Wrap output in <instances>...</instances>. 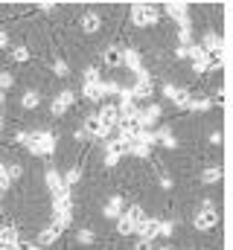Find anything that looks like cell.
Segmentation results:
<instances>
[{"instance_id":"obj_1","label":"cell","mask_w":233,"mask_h":250,"mask_svg":"<svg viewBox=\"0 0 233 250\" xmlns=\"http://www.w3.org/2000/svg\"><path fill=\"white\" fill-rule=\"evenodd\" d=\"M15 143H21V146H26L29 148V154H35V157H50V154H56V134H50V131H32V134H15Z\"/></svg>"},{"instance_id":"obj_2","label":"cell","mask_w":233,"mask_h":250,"mask_svg":"<svg viewBox=\"0 0 233 250\" xmlns=\"http://www.w3.org/2000/svg\"><path fill=\"white\" fill-rule=\"evenodd\" d=\"M131 21L137 26H155L161 21V9L155 3H134L131 6Z\"/></svg>"},{"instance_id":"obj_3","label":"cell","mask_w":233,"mask_h":250,"mask_svg":"<svg viewBox=\"0 0 233 250\" xmlns=\"http://www.w3.org/2000/svg\"><path fill=\"white\" fill-rule=\"evenodd\" d=\"M143 218H146L143 207H140V204H137V207H131V209H128L125 215H119V221H116V230H119V236H131Z\"/></svg>"},{"instance_id":"obj_4","label":"cell","mask_w":233,"mask_h":250,"mask_svg":"<svg viewBox=\"0 0 233 250\" xmlns=\"http://www.w3.org/2000/svg\"><path fill=\"white\" fill-rule=\"evenodd\" d=\"M73 102H76V93H73V90H61L56 99L50 102V114H56V117L67 114V111L73 108Z\"/></svg>"},{"instance_id":"obj_5","label":"cell","mask_w":233,"mask_h":250,"mask_svg":"<svg viewBox=\"0 0 233 250\" xmlns=\"http://www.w3.org/2000/svg\"><path fill=\"white\" fill-rule=\"evenodd\" d=\"M192 224H195V230H201V233H210V230L219 224V212H216V209H201V212L192 218Z\"/></svg>"},{"instance_id":"obj_6","label":"cell","mask_w":233,"mask_h":250,"mask_svg":"<svg viewBox=\"0 0 233 250\" xmlns=\"http://www.w3.org/2000/svg\"><path fill=\"white\" fill-rule=\"evenodd\" d=\"M158 224H161L158 218H143V221L137 224V230H134V233H137L143 242H152V239L158 236Z\"/></svg>"},{"instance_id":"obj_7","label":"cell","mask_w":233,"mask_h":250,"mask_svg":"<svg viewBox=\"0 0 233 250\" xmlns=\"http://www.w3.org/2000/svg\"><path fill=\"white\" fill-rule=\"evenodd\" d=\"M158 120H161V108H158V105H149L146 111H140V114H137V123H140V128H149V131L158 125Z\"/></svg>"},{"instance_id":"obj_8","label":"cell","mask_w":233,"mask_h":250,"mask_svg":"<svg viewBox=\"0 0 233 250\" xmlns=\"http://www.w3.org/2000/svg\"><path fill=\"white\" fill-rule=\"evenodd\" d=\"M207 56L210 53H219V50H225V44H222V35L219 32H204V38H201V44H198Z\"/></svg>"},{"instance_id":"obj_9","label":"cell","mask_w":233,"mask_h":250,"mask_svg":"<svg viewBox=\"0 0 233 250\" xmlns=\"http://www.w3.org/2000/svg\"><path fill=\"white\" fill-rule=\"evenodd\" d=\"M119 64L125 67V70H131V73H137L143 64H140V53L134 50V47H125L122 50V56H119Z\"/></svg>"},{"instance_id":"obj_10","label":"cell","mask_w":233,"mask_h":250,"mask_svg":"<svg viewBox=\"0 0 233 250\" xmlns=\"http://www.w3.org/2000/svg\"><path fill=\"white\" fill-rule=\"evenodd\" d=\"M61 212H73L70 189H67V192H61V195H53V215H61Z\"/></svg>"},{"instance_id":"obj_11","label":"cell","mask_w":233,"mask_h":250,"mask_svg":"<svg viewBox=\"0 0 233 250\" xmlns=\"http://www.w3.org/2000/svg\"><path fill=\"white\" fill-rule=\"evenodd\" d=\"M96 120H99V125H105V128H111V131H114V128H116V120H119V111H116V105H105V108L96 114Z\"/></svg>"},{"instance_id":"obj_12","label":"cell","mask_w":233,"mask_h":250,"mask_svg":"<svg viewBox=\"0 0 233 250\" xmlns=\"http://www.w3.org/2000/svg\"><path fill=\"white\" fill-rule=\"evenodd\" d=\"M82 96H85L88 102H102V99H105V93H102V82H85Z\"/></svg>"},{"instance_id":"obj_13","label":"cell","mask_w":233,"mask_h":250,"mask_svg":"<svg viewBox=\"0 0 233 250\" xmlns=\"http://www.w3.org/2000/svg\"><path fill=\"white\" fill-rule=\"evenodd\" d=\"M44 181H47V189H50L53 195H61V192H67V187H64V181H61V175H58L56 169H47Z\"/></svg>"},{"instance_id":"obj_14","label":"cell","mask_w":233,"mask_h":250,"mask_svg":"<svg viewBox=\"0 0 233 250\" xmlns=\"http://www.w3.org/2000/svg\"><path fill=\"white\" fill-rule=\"evenodd\" d=\"M169 15H172L175 21H178V26H184V23H189V15H186V3H166L163 6Z\"/></svg>"},{"instance_id":"obj_15","label":"cell","mask_w":233,"mask_h":250,"mask_svg":"<svg viewBox=\"0 0 233 250\" xmlns=\"http://www.w3.org/2000/svg\"><path fill=\"white\" fill-rule=\"evenodd\" d=\"M102 215H105V218H119V215H122V198H119V195H111V198L105 201Z\"/></svg>"},{"instance_id":"obj_16","label":"cell","mask_w":233,"mask_h":250,"mask_svg":"<svg viewBox=\"0 0 233 250\" xmlns=\"http://www.w3.org/2000/svg\"><path fill=\"white\" fill-rule=\"evenodd\" d=\"M41 105V93L38 90H23V96H21V108L23 111H35Z\"/></svg>"},{"instance_id":"obj_17","label":"cell","mask_w":233,"mask_h":250,"mask_svg":"<svg viewBox=\"0 0 233 250\" xmlns=\"http://www.w3.org/2000/svg\"><path fill=\"white\" fill-rule=\"evenodd\" d=\"M18 227H0V250L9 248V245H18Z\"/></svg>"},{"instance_id":"obj_18","label":"cell","mask_w":233,"mask_h":250,"mask_svg":"<svg viewBox=\"0 0 233 250\" xmlns=\"http://www.w3.org/2000/svg\"><path fill=\"white\" fill-rule=\"evenodd\" d=\"M99 26H102V18H99L96 12H88V15L82 18V29H85L88 35H91V32H96Z\"/></svg>"},{"instance_id":"obj_19","label":"cell","mask_w":233,"mask_h":250,"mask_svg":"<svg viewBox=\"0 0 233 250\" xmlns=\"http://www.w3.org/2000/svg\"><path fill=\"white\" fill-rule=\"evenodd\" d=\"M58 236H61V230H58L56 224H53V227H47V230H41V233H38V248H44V245H53Z\"/></svg>"},{"instance_id":"obj_20","label":"cell","mask_w":233,"mask_h":250,"mask_svg":"<svg viewBox=\"0 0 233 250\" xmlns=\"http://www.w3.org/2000/svg\"><path fill=\"white\" fill-rule=\"evenodd\" d=\"M128 154H134V157H140V160H149V154H152V148H149L146 143H140V140H134V143L128 146Z\"/></svg>"},{"instance_id":"obj_21","label":"cell","mask_w":233,"mask_h":250,"mask_svg":"<svg viewBox=\"0 0 233 250\" xmlns=\"http://www.w3.org/2000/svg\"><path fill=\"white\" fill-rule=\"evenodd\" d=\"M155 137H158V143H163L166 148H178V140L172 137V131H169V128H158V131H155Z\"/></svg>"},{"instance_id":"obj_22","label":"cell","mask_w":233,"mask_h":250,"mask_svg":"<svg viewBox=\"0 0 233 250\" xmlns=\"http://www.w3.org/2000/svg\"><path fill=\"white\" fill-rule=\"evenodd\" d=\"M61 181H64V187L70 189L73 184H79L82 181V166H73V169H67L64 175H61Z\"/></svg>"},{"instance_id":"obj_23","label":"cell","mask_w":233,"mask_h":250,"mask_svg":"<svg viewBox=\"0 0 233 250\" xmlns=\"http://www.w3.org/2000/svg\"><path fill=\"white\" fill-rule=\"evenodd\" d=\"M201 181L204 184H219L222 181V166H207L204 175H201Z\"/></svg>"},{"instance_id":"obj_24","label":"cell","mask_w":233,"mask_h":250,"mask_svg":"<svg viewBox=\"0 0 233 250\" xmlns=\"http://www.w3.org/2000/svg\"><path fill=\"white\" fill-rule=\"evenodd\" d=\"M178 111H189V102H192V93L189 90H178V96L172 99Z\"/></svg>"},{"instance_id":"obj_25","label":"cell","mask_w":233,"mask_h":250,"mask_svg":"<svg viewBox=\"0 0 233 250\" xmlns=\"http://www.w3.org/2000/svg\"><path fill=\"white\" fill-rule=\"evenodd\" d=\"M152 93H155V90H152V84H134V87H131L134 102H137V99H152Z\"/></svg>"},{"instance_id":"obj_26","label":"cell","mask_w":233,"mask_h":250,"mask_svg":"<svg viewBox=\"0 0 233 250\" xmlns=\"http://www.w3.org/2000/svg\"><path fill=\"white\" fill-rule=\"evenodd\" d=\"M178 41H181V47H189V41H192V23H184L178 29Z\"/></svg>"},{"instance_id":"obj_27","label":"cell","mask_w":233,"mask_h":250,"mask_svg":"<svg viewBox=\"0 0 233 250\" xmlns=\"http://www.w3.org/2000/svg\"><path fill=\"white\" fill-rule=\"evenodd\" d=\"M134 140H140V143H146V146H149V148H152V146H155V143H158V137H155V131H149V128H140V131H137V137H134Z\"/></svg>"},{"instance_id":"obj_28","label":"cell","mask_w":233,"mask_h":250,"mask_svg":"<svg viewBox=\"0 0 233 250\" xmlns=\"http://www.w3.org/2000/svg\"><path fill=\"white\" fill-rule=\"evenodd\" d=\"M119 56H122V50H116V47H108L102 59H105V64H108V67H116V64H119Z\"/></svg>"},{"instance_id":"obj_29","label":"cell","mask_w":233,"mask_h":250,"mask_svg":"<svg viewBox=\"0 0 233 250\" xmlns=\"http://www.w3.org/2000/svg\"><path fill=\"white\" fill-rule=\"evenodd\" d=\"M192 67H195V73H207V70H213V62H210V56H201L192 62Z\"/></svg>"},{"instance_id":"obj_30","label":"cell","mask_w":233,"mask_h":250,"mask_svg":"<svg viewBox=\"0 0 233 250\" xmlns=\"http://www.w3.org/2000/svg\"><path fill=\"white\" fill-rule=\"evenodd\" d=\"M9 184H12V178H9V166H6V163H0V195L9 189Z\"/></svg>"},{"instance_id":"obj_31","label":"cell","mask_w":233,"mask_h":250,"mask_svg":"<svg viewBox=\"0 0 233 250\" xmlns=\"http://www.w3.org/2000/svg\"><path fill=\"white\" fill-rule=\"evenodd\" d=\"M119 160H122V151H119V148H114V151H105V166H108V169H114Z\"/></svg>"},{"instance_id":"obj_32","label":"cell","mask_w":233,"mask_h":250,"mask_svg":"<svg viewBox=\"0 0 233 250\" xmlns=\"http://www.w3.org/2000/svg\"><path fill=\"white\" fill-rule=\"evenodd\" d=\"M189 111H210V99H207V96L192 99V102H189Z\"/></svg>"},{"instance_id":"obj_33","label":"cell","mask_w":233,"mask_h":250,"mask_svg":"<svg viewBox=\"0 0 233 250\" xmlns=\"http://www.w3.org/2000/svg\"><path fill=\"white\" fill-rule=\"evenodd\" d=\"M172 233H175V224H172V221H161V224H158V236H163V239H169Z\"/></svg>"},{"instance_id":"obj_34","label":"cell","mask_w":233,"mask_h":250,"mask_svg":"<svg viewBox=\"0 0 233 250\" xmlns=\"http://www.w3.org/2000/svg\"><path fill=\"white\" fill-rule=\"evenodd\" d=\"M70 221H73V212H61V215H56V227L58 230H67Z\"/></svg>"},{"instance_id":"obj_35","label":"cell","mask_w":233,"mask_h":250,"mask_svg":"<svg viewBox=\"0 0 233 250\" xmlns=\"http://www.w3.org/2000/svg\"><path fill=\"white\" fill-rule=\"evenodd\" d=\"M76 242L79 245H93V230H79L76 233Z\"/></svg>"},{"instance_id":"obj_36","label":"cell","mask_w":233,"mask_h":250,"mask_svg":"<svg viewBox=\"0 0 233 250\" xmlns=\"http://www.w3.org/2000/svg\"><path fill=\"white\" fill-rule=\"evenodd\" d=\"M12 59H15V62H29V50H26V47H15V50H12Z\"/></svg>"},{"instance_id":"obj_37","label":"cell","mask_w":233,"mask_h":250,"mask_svg":"<svg viewBox=\"0 0 233 250\" xmlns=\"http://www.w3.org/2000/svg\"><path fill=\"white\" fill-rule=\"evenodd\" d=\"M134 76H137V84H152V73H149L146 67H140Z\"/></svg>"},{"instance_id":"obj_38","label":"cell","mask_w":233,"mask_h":250,"mask_svg":"<svg viewBox=\"0 0 233 250\" xmlns=\"http://www.w3.org/2000/svg\"><path fill=\"white\" fill-rule=\"evenodd\" d=\"M12 84H15V76H12V73H0V90L6 93Z\"/></svg>"},{"instance_id":"obj_39","label":"cell","mask_w":233,"mask_h":250,"mask_svg":"<svg viewBox=\"0 0 233 250\" xmlns=\"http://www.w3.org/2000/svg\"><path fill=\"white\" fill-rule=\"evenodd\" d=\"M53 73H56V76H67V73H70L67 62H64V59H56V64H53Z\"/></svg>"},{"instance_id":"obj_40","label":"cell","mask_w":233,"mask_h":250,"mask_svg":"<svg viewBox=\"0 0 233 250\" xmlns=\"http://www.w3.org/2000/svg\"><path fill=\"white\" fill-rule=\"evenodd\" d=\"M116 90H119L116 82H102V93H105V96H116Z\"/></svg>"},{"instance_id":"obj_41","label":"cell","mask_w":233,"mask_h":250,"mask_svg":"<svg viewBox=\"0 0 233 250\" xmlns=\"http://www.w3.org/2000/svg\"><path fill=\"white\" fill-rule=\"evenodd\" d=\"M85 82H102L99 79V67H88L85 70Z\"/></svg>"},{"instance_id":"obj_42","label":"cell","mask_w":233,"mask_h":250,"mask_svg":"<svg viewBox=\"0 0 233 250\" xmlns=\"http://www.w3.org/2000/svg\"><path fill=\"white\" fill-rule=\"evenodd\" d=\"M178 90H181V87H175V84H163V96H166V99H175Z\"/></svg>"},{"instance_id":"obj_43","label":"cell","mask_w":233,"mask_h":250,"mask_svg":"<svg viewBox=\"0 0 233 250\" xmlns=\"http://www.w3.org/2000/svg\"><path fill=\"white\" fill-rule=\"evenodd\" d=\"M210 143L219 146V143H222V131H213V134H210Z\"/></svg>"},{"instance_id":"obj_44","label":"cell","mask_w":233,"mask_h":250,"mask_svg":"<svg viewBox=\"0 0 233 250\" xmlns=\"http://www.w3.org/2000/svg\"><path fill=\"white\" fill-rule=\"evenodd\" d=\"M9 178H12V181L21 178V166H9Z\"/></svg>"},{"instance_id":"obj_45","label":"cell","mask_w":233,"mask_h":250,"mask_svg":"<svg viewBox=\"0 0 233 250\" xmlns=\"http://www.w3.org/2000/svg\"><path fill=\"white\" fill-rule=\"evenodd\" d=\"M134 250H152V242H143V239H137V248Z\"/></svg>"},{"instance_id":"obj_46","label":"cell","mask_w":233,"mask_h":250,"mask_svg":"<svg viewBox=\"0 0 233 250\" xmlns=\"http://www.w3.org/2000/svg\"><path fill=\"white\" fill-rule=\"evenodd\" d=\"M6 47H9V35L0 29V50H6Z\"/></svg>"},{"instance_id":"obj_47","label":"cell","mask_w":233,"mask_h":250,"mask_svg":"<svg viewBox=\"0 0 233 250\" xmlns=\"http://www.w3.org/2000/svg\"><path fill=\"white\" fill-rule=\"evenodd\" d=\"M38 9H41V12H53V9H56V3H38Z\"/></svg>"},{"instance_id":"obj_48","label":"cell","mask_w":233,"mask_h":250,"mask_svg":"<svg viewBox=\"0 0 233 250\" xmlns=\"http://www.w3.org/2000/svg\"><path fill=\"white\" fill-rule=\"evenodd\" d=\"M161 187H163V189H172V178H161Z\"/></svg>"},{"instance_id":"obj_49","label":"cell","mask_w":233,"mask_h":250,"mask_svg":"<svg viewBox=\"0 0 233 250\" xmlns=\"http://www.w3.org/2000/svg\"><path fill=\"white\" fill-rule=\"evenodd\" d=\"M21 250H41L38 245H21Z\"/></svg>"},{"instance_id":"obj_50","label":"cell","mask_w":233,"mask_h":250,"mask_svg":"<svg viewBox=\"0 0 233 250\" xmlns=\"http://www.w3.org/2000/svg\"><path fill=\"white\" fill-rule=\"evenodd\" d=\"M3 250H21V242L18 245H9V248H3Z\"/></svg>"},{"instance_id":"obj_51","label":"cell","mask_w":233,"mask_h":250,"mask_svg":"<svg viewBox=\"0 0 233 250\" xmlns=\"http://www.w3.org/2000/svg\"><path fill=\"white\" fill-rule=\"evenodd\" d=\"M3 102H6V93H3V90H0V105H3Z\"/></svg>"},{"instance_id":"obj_52","label":"cell","mask_w":233,"mask_h":250,"mask_svg":"<svg viewBox=\"0 0 233 250\" xmlns=\"http://www.w3.org/2000/svg\"><path fill=\"white\" fill-rule=\"evenodd\" d=\"M158 250H172V248H158Z\"/></svg>"},{"instance_id":"obj_53","label":"cell","mask_w":233,"mask_h":250,"mask_svg":"<svg viewBox=\"0 0 233 250\" xmlns=\"http://www.w3.org/2000/svg\"><path fill=\"white\" fill-rule=\"evenodd\" d=\"M0 131H3V123H0Z\"/></svg>"},{"instance_id":"obj_54","label":"cell","mask_w":233,"mask_h":250,"mask_svg":"<svg viewBox=\"0 0 233 250\" xmlns=\"http://www.w3.org/2000/svg\"><path fill=\"white\" fill-rule=\"evenodd\" d=\"M0 123H3V117H0Z\"/></svg>"}]
</instances>
